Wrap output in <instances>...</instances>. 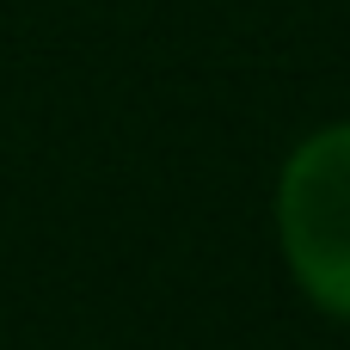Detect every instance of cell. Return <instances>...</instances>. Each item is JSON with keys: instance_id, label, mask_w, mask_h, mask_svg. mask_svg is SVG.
<instances>
[{"instance_id": "obj_1", "label": "cell", "mask_w": 350, "mask_h": 350, "mask_svg": "<svg viewBox=\"0 0 350 350\" xmlns=\"http://www.w3.org/2000/svg\"><path fill=\"white\" fill-rule=\"evenodd\" d=\"M277 228L295 283L350 320V123L308 135L277 185Z\"/></svg>"}]
</instances>
